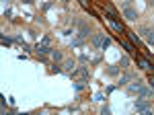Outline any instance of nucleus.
Segmentation results:
<instances>
[{"instance_id":"obj_9","label":"nucleus","mask_w":154,"mask_h":115,"mask_svg":"<svg viewBox=\"0 0 154 115\" xmlns=\"http://www.w3.org/2000/svg\"><path fill=\"white\" fill-rule=\"evenodd\" d=\"M103 39H105V33L95 35V37H93V45H95V47H101V45H103Z\"/></svg>"},{"instance_id":"obj_21","label":"nucleus","mask_w":154,"mask_h":115,"mask_svg":"<svg viewBox=\"0 0 154 115\" xmlns=\"http://www.w3.org/2000/svg\"><path fill=\"white\" fill-rule=\"evenodd\" d=\"M80 6H82V8H86V11H88V2H86V0H80Z\"/></svg>"},{"instance_id":"obj_23","label":"nucleus","mask_w":154,"mask_h":115,"mask_svg":"<svg viewBox=\"0 0 154 115\" xmlns=\"http://www.w3.org/2000/svg\"><path fill=\"white\" fill-rule=\"evenodd\" d=\"M146 2H148V4H150V6H152V4H154V0H146Z\"/></svg>"},{"instance_id":"obj_7","label":"nucleus","mask_w":154,"mask_h":115,"mask_svg":"<svg viewBox=\"0 0 154 115\" xmlns=\"http://www.w3.org/2000/svg\"><path fill=\"white\" fill-rule=\"evenodd\" d=\"M136 111H138V113H150V111H152V105L144 103V101H136Z\"/></svg>"},{"instance_id":"obj_10","label":"nucleus","mask_w":154,"mask_h":115,"mask_svg":"<svg viewBox=\"0 0 154 115\" xmlns=\"http://www.w3.org/2000/svg\"><path fill=\"white\" fill-rule=\"evenodd\" d=\"M62 70H66V72H70V74H72V72L76 70V68H74V60H64V68H62Z\"/></svg>"},{"instance_id":"obj_12","label":"nucleus","mask_w":154,"mask_h":115,"mask_svg":"<svg viewBox=\"0 0 154 115\" xmlns=\"http://www.w3.org/2000/svg\"><path fill=\"white\" fill-rule=\"evenodd\" d=\"M119 41H121V39H119ZM121 47H123L125 51H130V54H134V51H136V49H134V43H131V41H121Z\"/></svg>"},{"instance_id":"obj_5","label":"nucleus","mask_w":154,"mask_h":115,"mask_svg":"<svg viewBox=\"0 0 154 115\" xmlns=\"http://www.w3.org/2000/svg\"><path fill=\"white\" fill-rule=\"evenodd\" d=\"M121 17H123L125 21H130V23H134V21L138 19V12L134 11L131 6H128V8H123V12H121Z\"/></svg>"},{"instance_id":"obj_22","label":"nucleus","mask_w":154,"mask_h":115,"mask_svg":"<svg viewBox=\"0 0 154 115\" xmlns=\"http://www.w3.org/2000/svg\"><path fill=\"white\" fill-rule=\"evenodd\" d=\"M23 2H25V4H31V2H33V0H23Z\"/></svg>"},{"instance_id":"obj_20","label":"nucleus","mask_w":154,"mask_h":115,"mask_svg":"<svg viewBox=\"0 0 154 115\" xmlns=\"http://www.w3.org/2000/svg\"><path fill=\"white\" fill-rule=\"evenodd\" d=\"M74 89H76V91H82V89H84V84H82V80L74 82Z\"/></svg>"},{"instance_id":"obj_19","label":"nucleus","mask_w":154,"mask_h":115,"mask_svg":"<svg viewBox=\"0 0 154 115\" xmlns=\"http://www.w3.org/2000/svg\"><path fill=\"white\" fill-rule=\"evenodd\" d=\"M11 43H12V39H11V37H2V45H6V47H8Z\"/></svg>"},{"instance_id":"obj_18","label":"nucleus","mask_w":154,"mask_h":115,"mask_svg":"<svg viewBox=\"0 0 154 115\" xmlns=\"http://www.w3.org/2000/svg\"><path fill=\"white\" fill-rule=\"evenodd\" d=\"M109 45H111V37H109V35H105V39H103V45H101V49H107Z\"/></svg>"},{"instance_id":"obj_14","label":"nucleus","mask_w":154,"mask_h":115,"mask_svg":"<svg viewBox=\"0 0 154 115\" xmlns=\"http://www.w3.org/2000/svg\"><path fill=\"white\" fill-rule=\"evenodd\" d=\"M119 66H121V68H130V58L123 56L121 60H119Z\"/></svg>"},{"instance_id":"obj_11","label":"nucleus","mask_w":154,"mask_h":115,"mask_svg":"<svg viewBox=\"0 0 154 115\" xmlns=\"http://www.w3.org/2000/svg\"><path fill=\"white\" fill-rule=\"evenodd\" d=\"M125 33H128V37H130V41L134 43V45H138V47H140V37H138V35H136V33H131V31H125Z\"/></svg>"},{"instance_id":"obj_13","label":"nucleus","mask_w":154,"mask_h":115,"mask_svg":"<svg viewBox=\"0 0 154 115\" xmlns=\"http://www.w3.org/2000/svg\"><path fill=\"white\" fill-rule=\"evenodd\" d=\"M105 72H107V76H117L119 74V66H109Z\"/></svg>"},{"instance_id":"obj_8","label":"nucleus","mask_w":154,"mask_h":115,"mask_svg":"<svg viewBox=\"0 0 154 115\" xmlns=\"http://www.w3.org/2000/svg\"><path fill=\"white\" fill-rule=\"evenodd\" d=\"M136 62H138V68H140V70H148V68H150V62H148L142 54H136Z\"/></svg>"},{"instance_id":"obj_1","label":"nucleus","mask_w":154,"mask_h":115,"mask_svg":"<svg viewBox=\"0 0 154 115\" xmlns=\"http://www.w3.org/2000/svg\"><path fill=\"white\" fill-rule=\"evenodd\" d=\"M51 49H54V47H51V37H49V35H43L35 45L37 54H51Z\"/></svg>"},{"instance_id":"obj_2","label":"nucleus","mask_w":154,"mask_h":115,"mask_svg":"<svg viewBox=\"0 0 154 115\" xmlns=\"http://www.w3.org/2000/svg\"><path fill=\"white\" fill-rule=\"evenodd\" d=\"M88 76H91V72H88L86 66H80V68H76L72 72V78H78V80H82V82H88Z\"/></svg>"},{"instance_id":"obj_4","label":"nucleus","mask_w":154,"mask_h":115,"mask_svg":"<svg viewBox=\"0 0 154 115\" xmlns=\"http://www.w3.org/2000/svg\"><path fill=\"white\" fill-rule=\"evenodd\" d=\"M142 91H144V82L142 80L131 82L130 86H128V92H130V95H138V97H142Z\"/></svg>"},{"instance_id":"obj_16","label":"nucleus","mask_w":154,"mask_h":115,"mask_svg":"<svg viewBox=\"0 0 154 115\" xmlns=\"http://www.w3.org/2000/svg\"><path fill=\"white\" fill-rule=\"evenodd\" d=\"M131 78H134L131 74H123V76H121V80H119V84H130Z\"/></svg>"},{"instance_id":"obj_24","label":"nucleus","mask_w":154,"mask_h":115,"mask_svg":"<svg viewBox=\"0 0 154 115\" xmlns=\"http://www.w3.org/2000/svg\"><path fill=\"white\" fill-rule=\"evenodd\" d=\"M62 2H64V4H68V2H70V0H62Z\"/></svg>"},{"instance_id":"obj_3","label":"nucleus","mask_w":154,"mask_h":115,"mask_svg":"<svg viewBox=\"0 0 154 115\" xmlns=\"http://www.w3.org/2000/svg\"><path fill=\"white\" fill-rule=\"evenodd\" d=\"M140 33L144 35V39H146L148 45H154V29H152V27H142Z\"/></svg>"},{"instance_id":"obj_17","label":"nucleus","mask_w":154,"mask_h":115,"mask_svg":"<svg viewBox=\"0 0 154 115\" xmlns=\"http://www.w3.org/2000/svg\"><path fill=\"white\" fill-rule=\"evenodd\" d=\"M51 60H54V62H60V60H62V54H60L58 49H51Z\"/></svg>"},{"instance_id":"obj_15","label":"nucleus","mask_w":154,"mask_h":115,"mask_svg":"<svg viewBox=\"0 0 154 115\" xmlns=\"http://www.w3.org/2000/svg\"><path fill=\"white\" fill-rule=\"evenodd\" d=\"M14 41H17V43H21V45H23V49H29V45H27V41H25V39L21 37V35H17V37H14Z\"/></svg>"},{"instance_id":"obj_6","label":"nucleus","mask_w":154,"mask_h":115,"mask_svg":"<svg viewBox=\"0 0 154 115\" xmlns=\"http://www.w3.org/2000/svg\"><path fill=\"white\" fill-rule=\"evenodd\" d=\"M88 33H91V27L84 23V21H80V29H78V39H80V41H84V39L88 37Z\"/></svg>"}]
</instances>
